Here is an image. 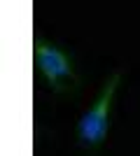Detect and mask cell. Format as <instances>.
Returning a JSON list of instances; mask_svg holds the SVG:
<instances>
[{"instance_id":"6da1fadb","label":"cell","mask_w":140,"mask_h":156,"mask_svg":"<svg viewBox=\"0 0 140 156\" xmlns=\"http://www.w3.org/2000/svg\"><path fill=\"white\" fill-rule=\"evenodd\" d=\"M119 79H121V70H114L110 75V79L105 82L100 96L96 98V103L82 114L80 126H77V135H80V144L84 149L98 147L107 137V130H110V107H112L114 91H117Z\"/></svg>"},{"instance_id":"7a4b0ae2","label":"cell","mask_w":140,"mask_h":156,"mask_svg":"<svg viewBox=\"0 0 140 156\" xmlns=\"http://www.w3.org/2000/svg\"><path fill=\"white\" fill-rule=\"evenodd\" d=\"M33 51H35V63H38V70L42 72V77L47 79L49 89L56 93L63 91V84H70L77 86L80 84V77L75 72V65L70 61L63 49H59L56 44L42 40L40 35H35L33 40Z\"/></svg>"}]
</instances>
